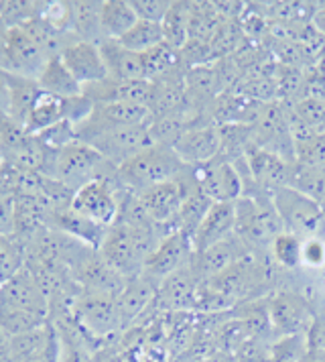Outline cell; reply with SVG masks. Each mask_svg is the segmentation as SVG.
Listing matches in <instances>:
<instances>
[{"instance_id": "obj_1", "label": "cell", "mask_w": 325, "mask_h": 362, "mask_svg": "<svg viewBox=\"0 0 325 362\" xmlns=\"http://www.w3.org/2000/svg\"><path fill=\"white\" fill-rule=\"evenodd\" d=\"M165 236L167 232L161 230L153 222L146 224L114 222L98 250L114 271H118L124 279H130L143 273L148 257L159 247Z\"/></svg>"}, {"instance_id": "obj_2", "label": "cell", "mask_w": 325, "mask_h": 362, "mask_svg": "<svg viewBox=\"0 0 325 362\" xmlns=\"http://www.w3.org/2000/svg\"><path fill=\"white\" fill-rule=\"evenodd\" d=\"M185 167L175 148L155 143L118 167V183L130 194H141L153 185L179 177Z\"/></svg>"}, {"instance_id": "obj_3", "label": "cell", "mask_w": 325, "mask_h": 362, "mask_svg": "<svg viewBox=\"0 0 325 362\" xmlns=\"http://www.w3.org/2000/svg\"><path fill=\"white\" fill-rule=\"evenodd\" d=\"M116 171L118 167L108 163L96 148L80 141H73L53 153V159L45 175L61 181L65 187H69L76 194L90 181L112 177L116 175Z\"/></svg>"}, {"instance_id": "obj_4", "label": "cell", "mask_w": 325, "mask_h": 362, "mask_svg": "<svg viewBox=\"0 0 325 362\" xmlns=\"http://www.w3.org/2000/svg\"><path fill=\"white\" fill-rule=\"evenodd\" d=\"M273 206L280 218L283 230L299 238H309L325 232L324 206L291 185L278 187L271 194Z\"/></svg>"}, {"instance_id": "obj_5", "label": "cell", "mask_w": 325, "mask_h": 362, "mask_svg": "<svg viewBox=\"0 0 325 362\" xmlns=\"http://www.w3.org/2000/svg\"><path fill=\"white\" fill-rule=\"evenodd\" d=\"M283 232L280 218L276 214L271 196L242 198L236 202V234L246 245L271 247V243Z\"/></svg>"}, {"instance_id": "obj_6", "label": "cell", "mask_w": 325, "mask_h": 362, "mask_svg": "<svg viewBox=\"0 0 325 362\" xmlns=\"http://www.w3.org/2000/svg\"><path fill=\"white\" fill-rule=\"evenodd\" d=\"M122 187L118 183V171L112 177L90 181L73 194L71 210L88 220H94L102 226H112L118 218Z\"/></svg>"}, {"instance_id": "obj_7", "label": "cell", "mask_w": 325, "mask_h": 362, "mask_svg": "<svg viewBox=\"0 0 325 362\" xmlns=\"http://www.w3.org/2000/svg\"><path fill=\"white\" fill-rule=\"evenodd\" d=\"M76 322L85 340H104L124 329L116 305V297L90 291H80L76 299Z\"/></svg>"}, {"instance_id": "obj_8", "label": "cell", "mask_w": 325, "mask_h": 362, "mask_svg": "<svg viewBox=\"0 0 325 362\" xmlns=\"http://www.w3.org/2000/svg\"><path fill=\"white\" fill-rule=\"evenodd\" d=\"M199 192L213 204H236L244 198V183L236 165L215 157L206 165L194 167Z\"/></svg>"}, {"instance_id": "obj_9", "label": "cell", "mask_w": 325, "mask_h": 362, "mask_svg": "<svg viewBox=\"0 0 325 362\" xmlns=\"http://www.w3.org/2000/svg\"><path fill=\"white\" fill-rule=\"evenodd\" d=\"M266 312L278 338L307 334L315 322V310L307 297L299 296L295 291H278L276 296L271 297Z\"/></svg>"}, {"instance_id": "obj_10", "label": "cell", "mask_w": 325, "mask_h": 362, "mask_svg": "<svg viewBox=\"0 0 325 362\" xmlns=\"http://www.w3.org/2000/svg\"><path fill=\"white\" fill-rule=\"evenodd\" d=\"M194 243L187 234L183 232H171L159 243V247L153 250L148 257L143 275L161 285L167 277L177 273L181 269L189 267L194 261Z\"/></svg>"}, {"instance_id": "obj_11", "label": "cell", "mask_w": 325, "mask_h": 362, "mask_svg": "<svg viewBox=\"0 0 325 362\" xmlns=\"http://www.w3.org/2000/svg\"><path fill=\"white\" fill-rule=\"evenodd\" d=\"M85 145L96 148L108 163L120 167L129 159H132L134 155H138L141 151L155 145V141H153L148 124H146V127H126V129L102 132V134H96L94 139L85 141Z\"/></svg>"}, {"instance_id": "obj_12", "label": "cell", "mask_w": 325, "mask_h": 362, "mask_svg": "<svg viewBox=\"0 0 325 362\" xmlns=\"http://www.w3.org/2000/svg\"><path fill=\"white\" fill-rule=\"evenodd\" d=\"M0 305L18 312L37 313L43 317H49V310H51L47 293L43 291V287L27 267H23L13 279L2 283Z\"/></svg>"}, {"instance_id": "obj_13", "label": "cell", "mask_w": 325, "mask_h": 362, "mask_svg": "<svg viewBox=\"0 0 325 362\" xmlns=\"http://www.w3.org/2000/svg\"><path fill=\"white\" fill-rule=\"evenodd\" d=\"M49 64V57L20 27L8 29L6 49L2 57V67L8 74L37 80Z\"/></svg>"}, {"instance_id": "obj_14", "label": "cell", "mask_w": 325, "mask_h": 362, "mask_svg": "<svg viewBox=\"0 0 325 362\" xmlns=\"http://www.w3.org/2000/svg\"><path fill=\"white\" fill-rule=\"evenodd\" d=\"M246 163L250 169V175L264 194H273L278 187L291 185L292 165L278 157L275 153L262 147H250L246 153Z\"/></svg>"}, {"instance_id": "obj_15", "label": "cell", "mask_w": 325, "mask_h": 362, "mask_svg": "<svg viewBox=\"0 0 325 362\" xmlns=\"http://www.w3.org/2000/svg\"><path fill=\"white\" fill-rule=\"evenodd\" d=\"M181 157V161L189 167H199L213 161L222 153V132L220 127L206 124V127H191L181 134L173 145Z\"/></svg>"}, {"instance_id": "obj_16", "label": "cell", "mask_w": 325, "mask_h": 362, "mask_svg": "<svg viewBox=\"0 0 325 362\" xmlns=\"http://www.w3.org/2000/svg\"><path fill=\"white\" fill-rule=\"evenodd\" d=\"M85 98L94 104H112V102H126L148 108L153 96V82L148 80H132V82H118L112 78H106L102 82L83 86L81 92Z\"/></svg>"}, {"instance_id": "obj_17", "label": "cell", "mask_w": 325, "mask_h": 362, "mask_svg": "<svg viewBox=\"0 0 325 362\" xmlns=\"http://www.w3.org/2000/svg\"><path fill=\"white\" fill-rule=\"evenodd\" d=\"M59 57L65 67L71 71V76L81 83V88L108 78V69L104 64L102 51L96 43H88V41L78 39L71 45H67Z\"/></svg>"}, {"instance_id": "obj_18", "label": "cell", "mask_w": 325, "mask_h": 362, "mask_svg": "<svg viewBox=\"0 0 325 362\" xmlns=\"http://www.w3.org/2000/svg\"><path fill=\"white\" fill-rule=\"evenodd\" d=\"M232 234H236V204H211L191 238L194 250L203 252L232 238Z\"/></svg>"}, {"instance_id": "obj_19", "label": "cell", "mask_w": 325, "mask_h": 362, "mask_svg": "<svg viewBox=\"0 0 325 362\" xmlns=\"http://www.w3.org/2000/svg\"><path fill=\"white\" fill-rule=\"evenodd\" d=\"M197 275L194 273L191 264L181 269L177 273H173L171 277L162 281L157 289V297L155 301L161 305L162 310H187L197 303Z\"/></svg>"}, {"instance_id": "obj_20", "label": "cell", "mask_w": 325, "mask_h": 362, "mask_svg": "<svg viewBox=\"0 0 325 362\" xmlns=\"http://www.w3.org/2000/svg\"><path fill=\"white\" fill-rule=\"evenodd\" d=\"M157 289H159V285L145 277L143 273L126 279L124 289L116 297V305H118V313H120L124 328L134 324V320H138V315H143L146 308L155 301Z\"/></svg>"}, {"instance_id": "obj_21", "label": "cell", "mask_w": 325, "mask_h": 362, "mask_svg": "<svg viewBox=\"0 0 325 362\" xmlns=\"http://www.w3.org/2000/svg\"><path fill=\"white\" fill-rule=\"evenodd\" d=\"M104 64L108 69V78L118 82H132V80H146L145 62L141 53L122 47L116 39H108L100 45Z\"/></svg>"}, {"instance_id": "obj_22", "label": "cell", "mask_w": 325, "mask_h": 362, "mask_svg": "<svg viewBox=\"0 0 325 362\" xmlns=\"http://www.w3.org/2000/svg\"><path fill=\"white\" fill-rule=\"evenodd\" d=\"M240 259H242V255L238 250V243L234 238H228L224 243L208 248L203 252H195L194 261H191V269L197 275V279L199 277L215 279L218 275L226 273L230 267H234Z\"/></svg>"}, {"instance_id": "obj_23", "label": "cell", "mask_w": 325, "mask_h": 362, "mask_svg": "<svg viewBox=\"0 0 325 362\" xmlns=\"http://www.w3.org/2000/svg\"><path fill=\"white\" fill-rule=\"evenodd\" d=\"M37 83H39L41 92L51 94V96H57V98L61 100L76 98V96H81V92H83L81 83L71 76V71L65 67L61 57L49 59L45 69L37 78Z\"/></svg>"}, {"instance_id": "obj_24", "label": "cell", "mask_w": 325, "mask_h": 362, "mask_svg": "<svg viewBox=\"0 0 325 362\" xmlns=\"http://www.w3.org/2000/svg\"><path fill=\"white\" fill-rule=\"evenodd\" d=\"M8 83H11V120L16 127L25 129L27 118L41 94V88L37 80L15 76V74H8Z\"/></svg>"}, {"instance_id": "obj_25", "label": "cell", "mask_w": 325, "mask_h": 362, "mask_svg": "<svg viewBox=\"0 0 325 362\" xmlns=\"http://www.w3.org/2000/svg\"><path fill=\"white\" fill-rule=\"evenodd\" d=\"M138 23L130 0H106L102 4V31L106 39H120Z\"/></svg>"}, {"instance_id": "obj_26", "label": "cell", "mask_w": 325, "mask_h": 362, "mask_svg": "<svg viewBox=\"0 0 325 362\" xmlns=\"http://www.w3.org/2000/svg\"><path fill=\"white\" fill-rule=\"evenodd\" d=\"M61 120H65V100L41 92L32 106L31 115L27 118L25 132L35 136V134H41L43 131L55 127Z\"/></svg>"}, {"instance_id": "obj_27", "label": "cell", "mask_w": 325, "mask_h": 362, "mask_svg": "<svg viewBox=\"0 0 325 362\" xmlns=\"http://www.w3.org/2000/svg\"><path fill=\"white\" fill-rule=\"evenodd\" d=\"M102 4L104 2H73V33L78 39L102 45L108 41L102 31Z\"/></svg>"}, {"instance_id": "obj_28", "label": "cell", "mask_w": 325, "mask_h": 362, "mask_svg": "<svg viewBox=\"0 0 325 362\" xmlns=\"http://www.w3.org/2000/svg\"><path fill=\"white\" fill-rule=\"evenodd\" d=\"M189 18H191V6L187 2H173L171 11L162 21V33L165 41L175 47L183 49L185 43L189 41Z\"/></svg>"}, {"instance_id": "obj_29", "label": "cell", "mask_w": 325, "mask_h": 362, "mask_svg": "<svg viewBox=\"0 0 325 362\" xmlns=\"http://www.w3.org/2000/svg\"><path fill=\"white\" fill-rule=\"evenodd\" d=\"M118 43L134 53H146L153 47L165 43V33H162L161 23H150V21H138L129 33L118 39Z\"/></svg>"}, {"instance_id": "obj_30", "label": "cell", "mask_w": 325, "mask_h": 362, "mask_svg": "<svg viewBox=\"0 0 325 362\" xmlns=\"http://www.w3.org/2000/svg\"><path fill=\"white\" fill-rule=\"evenodd\" d=\"M27 245L15 234H0V281L6 283L25 267Z\"/></svg>"}, {"instance_id": "obj_31", "label": "cell", "mask_w": 325, "mask_h": 362, "mask_svg": "<svg viewBox=\"0 0 325 362\" xmlns=\"http://www.w3.org/2000/svg\"><path fill=\"white\" fill-rule=\"evenodd\" d=\"M301 252H303V238L295 236L291 232H280L271 243V257L276 267L285 271H297L301 267Z\"/></svg>"}, {"instance_id": "obj_32", "label": "cell", "mask_w": 325, "mask_h": 362, "mask_svg": "<svg viewBox=\"0 0 325 362\" xmlns=\"http://www.w3.org/2000/svg\"><path fill=\"white\" fill-rule=\"evenodd\" d=\"M291 187L303 192L315 202H325V167H307V165H292Z\"/></svg>"}, {"instance_id": "obj_33", "label": "cell", "mask_w": 325, "mask_h": 362, "mask_svg": "<svg viewBox=\"0 0 325 362\" xmlns=\"http://www.w3.org/2000/svg\"><path fill=\"white\" fill-rule=\"evenodd\" d=\"M45 2H29V0H0V18L8 29L23 27L32 18L41 17Z\"/></svg>"}, {"instance_id": "obj_34", "label": "cell", "mask_w": 325, "mask_h": 362, "mask_svg": "<svg viewBox=\"0 0 325 362\" xmlns=\"http://www.w3.org/2000/svg\"><path fill=\"white\" fill-rule=\"evenodd\" d=\"M47 322L49 317H43V315L18 312V310H11V308H2L0 305V329H4L8 336H18V334L41 328Z\"/></svg>"}, {"instance_id": "obj_35", "label": "cell", "mask_w": 325, "mask_h": 362, "mask_svg": "<svg viewBox=\"0 0 325 362\" xmlns=\"http://www.w3.org/2000/svg\"><path fill=\"white\" fill-rule=\"evenodd\" d=\"M297 163L307 167H325V132H313L303 143L295 145Z\"/></svg>"}, {"instance_id": "obj_36", "label": "cell", "mask_w": 325, "mask_h": 362, "mask_svg": "<svg viewBox=\"0 0 325 362\" xmlns=\"http://www.w3.org/2000/svg\"><path fill=\"white\" fill-rule=\"evenodd\" d=\"M301 267L307 271H324L325 269V236L315 234L303 240Z\"/></svg>"}, {"instance_id": "obj_37", "label": "cell", "mask_w": 325, "mask_h": 362, "mask_svg": "<svg viewBox=\"0 0 325 362\" xmlns=\"http://www.w3.org/2000/svg\"><path fill=\"white\" fill-rule=\"evenodd\" d=\"M138 21L162 23L167 13L171 11V0H130Z\"/></svg>"}, {"instance_id": "obj_38", "label": "cell", "mask_w": 325, "mask_h": 362, "mask_svg": "<svg viewBox=\"0 0 325 362\" xmlns=\"http://www.w3.org/2000/svg\"><path fill=\"white\" fill-rule=\"evenodd\" d=\"M295 112L313 132H325V102L305 100L295 108Z\"/></svg>"}, {"instance_id": "obj_39", "label": "cell", "mask_w": 325, "mask_h": 362, "mask_svg": "<svg viewBox=\"0 0 325 362\" xmlns=\"http://www.w3.org/2000/svg\"><path fill=\"white\" fill-rule=\"evenodd\" d=\"M15 230V198L0 194V234H13Z\"/></svg>"}, {"instance_id": "obj_40", "label": "cell", "mask_w": 325, "mask_h": 362, "mask_svg": "<svg viewBox=\"0 0 325 362\" xmlns=\"http://www.w3.org/2000/svg\"><path fill=\"white\" fill-rule=\"evenodd\" d=\"M61 356H64V344H61V336L57 332L53 336V340L39 354H35L31 361L27 362H61Z\"/></svg>"}, {"instance_id": "obj_41", "label": "cell", "mask_w": 325, "mask_h": 362, "mask_svg": "<svg viewBox=\"0 0 325 362\" xmlns=\"http://www.w3.org/2000/svg\"><path fill=\"white\" fill-rule=\"evenodd\" d=\"M0 362H13L11 361V336L0 329Z\"/></svg>"}, {"instance_id": "obj_42", "label": "cell", "mask_w": 325, "mask_h": 362, "mask_svg": "<svg viewBox=\"0 0 325 362\" xmlns=\"http://www.w3.org/2000/svg\"><path fill=\"white\" fill-rule=\"evenodd\" d=\"M299 362H325V350H317V348H307V352L301 356Z\"/></svg>"}, {"instance_id": "obj_43", "label": "cell", "mask_w": 325, "mask_h": 362, "mask_svg": "<svg viewBox=\"0 0 325 362\" xmlns=\"http://www.w3.org/2000/svg\"><path fill=\"white\" fill-rule=\"evenodd\" d=\"M6 39H8V27L0 18V66H2V57H4V49H6Z\"/></svg>"}, {"instance_id": "obj_44", "label": "cell", "mask_w": 325, "mask_h": 362, "mask_svg": "<svg viewBox=\"0 0 325 362\" xmlns=\"http://www.w3.org/2000/svg\"><path fill=\"white\" fill-rule=\"evenodd\" d=\"M315 25L319 27V31H324L325 33V11L317 13V17H315Z\"/></svg>"}, {"instance_id": "obj_45", "label": "cell", "mask_w": 325, "mask_h": 362, "mask_svg": "<svg viewBox=\"0 0 325 362\" xmlns=\"http://www.w3.org/2000/svg\"><path fill=\"white\" fill-rule=\"evenodd\" d=\"M321 206H324V212H325V202H324V204H321Z\"/></svg>"}, {"instance_id": "obj_46", "label": "cell", "mask_w": 325, "mask_h": 362, "mask_svg": "<svg viewBox=\"0 0 325 362\" xmlns=\"http://www.w3.org/2000/svg\"><path fill=\"white\" fill-rule=\"evenodd\" d=\"M0 289H2V281H0Z\"/></svg>"}]
</instances>
